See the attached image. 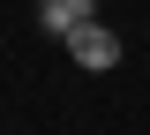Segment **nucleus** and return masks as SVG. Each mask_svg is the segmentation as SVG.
Here are the masks:
<instances>
[{"label":"nucleus","mask_w":150,"mask_h":135,"mask_svg":"<svg viewBox=\"0 0 150 135\" xmlns=\"http://www.w3.org/2000/svg\"><path fill=\"white\" fill-rule=\"evenodd\" d=\"M68 60L75 68H90V75H105V68H120V38H112L105 23H83V30H68Z\"/></svg>","instance_id":"1"},{"label":"nucleus","mask_w":150,"mask_h":135,"mask_svg":"<svg viewBox=\"0 0 150 135\" xmlns=\"http://www.w3.org/2000/svg\"><path fill=\"white\" fill-rule=\"evenodd\" d=\"M38 23H45L53 38H68V30L90 23V0H38Z\"/></svg>","instance_id":"2"}]
</instances>
